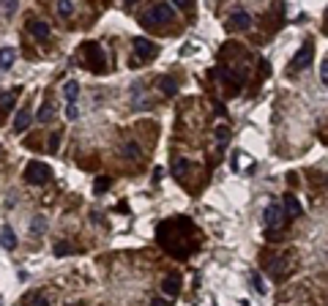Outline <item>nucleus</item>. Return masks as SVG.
Listing matches in <instances>:
<instances>
[{"instance_id": "obj_1", "label": "nucleus", "mask_w": 328, "mask_h": 306, "mask_svg": "<svg viewBox=\"0 0 328 306\" xmlns=\"http://www.w3.org/2000/svg\"><path fill=\"white\" fill-rule=\"evenodd\" d=\"M139 19H143L145 28H159V25L175 19V9H172L170 3H156V6H151V9H145Z\"/></svg>"}, {"instance_id": "obj_2", "label": "nucleus", "mask_w": 328, "mask_h": 306, "mask_svg": "<svg viewBox=\"0 0 328 306\" xmlns=\"http://www.w3.org/2000/svg\"><path fill=\"white\" fill-rule=\"evenodd\" d=\"M52 178V169L44 164V161H30L28 167H25V181L28 183H46Z\"/></svg>"}, {"instance_id": "obj_3", "label": "nucleus", "mask_w": 328, "mask_h": 306, "mask_svg": "<svg viewBox=\"0 0 328 306\" xmlns=\"http://www.w3.org/2000/svg\"><path fill=\"white\" fill-rule=\"evenodd\" d=\"M134 52L143 63H151V60L159 55V47L153 44L151 38H134Z\"/></svg>"}, {"instance_id": "obj_4", "label": "nucleus", "mask_w": 328, "mask_h": 306, "mask_svg": "<svg viewBox=\"0 0 328 306\" xmlns=\"http://www.w3.org/2000/svg\"><path fill=\"white\" fill-rule=\"evenodd\" d=\"M285 219V210H282V205H279V202H271L268 208H265V224H268V227H282V222Z\"/></svg>"}, {"instance_id": "obj_5", "label": "nucleus", "mask_w": 328, "mask_h": 306, "mask_svg": "<svg viewBox=\"0 0 328 306\" xmlns=\"http://www.w3.org/2000/svg\"><path fill=\"white\" fill-rule=\"evenodd\" d=\"M312 58H314V50H312V44H304L301 50L296 52V58H293V69H306V66L312 63Z\"/></svg>"}, {"instance_id": "obj_6", "label": "nucleus", "mask_w": 328, "mask_h": 306, "mask_svg": "<svg viewBox=\"0 0 328 306\" xmlns=\"http://www.w3.org/2000/svg\"><path fill=\"white\" fill-rule=\"evenodd\" d=\"M293 257L290 254H285V257H279L276 263H271V276L273 279H285L287 274H290V268H293Z\"/></svg>"}, {"instance_id": "obj_7", "label": "nucleus", "mask_w": 328, "mask_h": 306, "mask_svg": "<svg viewBox=\"0 0 328 306\" xmlns=\"http://www.w3.org/2000/svg\"><path fill=\"white\" fill-rule=\"evenodd\" d=\"M180 274H167L164 276V282H162V290L167 292L170 298H178V292H180Z\"/></svg>"}, {"instance_id": "obj_8", "label": "nucleus", "mask_w": 328, "mask_h": 306, "mask_svg": "<svg viewBox=\"0 0 328 306\" xmlns=\"http://www.w3.org/2000/svg\"><path fill=\"white\" fill-rule=\"evenodd\" d=\"M85 52H88V58H90V69L93 71H99L104 66V52H102V47L99 44H85Z\"/></svg>"}, {"instance_id": "obj_9", "label": "nucleus", "mask_w": 328, "mask_h": 306, "mask_svg": "<svg viewBox=\"0 0 328 306\" xmlns=\"http://www.w3.org/2000/svg\"><path fill=\"white\" fill-rule=\"evenodd\" d=\"M285 216H290V219H296V216H301L304 213V208H301V202L296 200V194H287L285 197Z\"/></svg>"}, {"instance_id": "obj_10", "label": "nucleus", "mask_w": 328, "mask_h": 306, "mask_svg": "<svg viewBox=\"0 0 328 306\" xmlns=\"http://www.w3.org/2000/svg\"><path fill=\"white\" fill-rule=\"evenodd\" d=\"M28 30H30V36L36 38V41H46V38H50V25L46 22H30Z\"/></svg>"}, {"instance_id": "obj_11", "label": "nucleus", "mask_w": 328, "mask_h": 306, "mask_svg": "<svg viewBox=\"0 0 328 306\" xmlns=\"http://www.w3.org/2000/svg\"><path fill=\"white\" fill-rule=\"evenodd\" d=\"M14 101H17V91H3L0 93V120H3L6 112H11Z\"/></svg>"}, {"instance_id": "obj_12", "label": "nucleus", "mask_w": 328, "mask_h": 306, "mask_svg": "<svg viewBox=\"0 0 328 306\" xmlns=\"http://www.w3.org/2000/svg\"><path fill=\"white\" fill-rule=\"evenodd\" d=\"M30 118H33L30 110H19V112H17V118H14V132H17V134H22L25 128L30 126Z\"/></svg>"}, {"instance_id": "obj_13", "label": "nucleus", "mask_w": 328, "mask_h": 306, "mask_svg": "<svg viewBox=\"0 0 328 306\" xmlns=\"http://www.w3.org/2000/svg\"><path fill=\"white\" fill-rule=\"evenodd\" d=\"M17 60V52L11 47H0V69H11Z\"/></svg>"}, {"instance_id": "obj_14", "label": "nucleus", "mask_w": 328, "mask_h": 306, "mask_svg": "<svg viewBox=\"0 0 328 306\" xmlns=\"http://www.w3.org/2000/svg\"><path fill=\"white\" fill-rule=\"evenodd\" d=\"M230 25L244 30V28H249V25H252V17L246 14V11H236V14H230Z\"/></svg>"}, {"instance_id": "obj_15", "label": "nucleus", "mask_w": 328, "mask_h": 306, "mask_svg": "<svg viewBox=\"0 0 328 306\" xmlns=\"http://www.w3.org/2000/svg\"><path fill=\"white\" fill-rule=\"evenodd\" d=\"M63 96H66V101H77V96H79V82L77 79H69V82L63 85Z\"/></svg>"}, {"instance_id": "obj_16", "label": "nucleus", "mask_w": 328, "mask_h": 306, "mask_svg": "<svg viewBox=\"0 0 328 306\" xmlns=\"http://www.w3.org/2000/svg\"><path fill=\"white\" fill-rule=\"evenodd\" d=\"M0 243H3V249H14L17 246V235L11 233V227L0 230Z\"/></svg>"}, {"instance_id": "obj_17", "label": "nucleus", "mask_w": 328, "mask_h": 306, "mask_svg": "<svg viewBox=\"0 0 328 306\" xmlns=\"http://www.w3.org/2000/svg\"><path fill=\"white\" fill-rule=\"evenodd\" d=\"M159 88H162L164 96H175L178 93V82L172 77H162V82H159Z\"/></svg>"}, {"instance_id": "obj_18", "label": "nucleus", "mask_w": 328, "mask_h": 306, "mask_svg": "<svg viewBox=\"0 0 328 306\" xmlns=\"http://www.w3.org/2000/svg\"><path fill=\"white\" fill-rule=\"evenodd\" d=\"M58 14H60V17H71V14H74V6H71V0H58Z\"/></svg>"}, {"instance_id": "obj_19", "label": "nucleus", "mask_w": 328, "mask_h": 306, "mask_svg": "<svg viewBox=\"0 0 328 306\" xmlns=\"http://www.w3.org/2000/svg\"><path fill=\"white\" fill-rule=\"evenodd\" d=\"M38 120H41V123H50V120H52V104H50V101H44V104H41V110H38Z\"/></svg>"}, {"instance_id": "obj_20", "label": "nucleus", "mask_w": 328, "mask_h": 306, "mask_svg": "<svg viewBox=\"0 0 328 306\" xmlns=\"http://www.w3.org/2000/svg\"><path fill=\"white\" fill-rule=\"evenodd\" d=\"M252 282H254V290H257L260 295L268 292V287H265V282H263V276H260V274H252Z\"/></svg>"}, {"instance_id": "obj_21", "label": "nucleus", "mask_w": 328, "mask_h": 306, "mask_svg": "<svg viewBox=\"0 0 328 306\" xmlns=\"http://www.w3.org/2000/svg\"><path fill=\"white\" fill-rule=\"evenodd\" d=\"M66 118H69V120H77L79 118V110H77L74 101H66Z\"/></svg>"}, {"instance_id": "obj_22", "label": "nucleus", "mask_w": 328, "mask_h": 306, "mask_svg": "<svg viewBox=\"0 0 328 306\" xmlns=\"http://www.w3.org/2000/svg\"><path fill=\"white\" fill-rule=\"evenodd\" d=\"M44 230H46V222L44 219H36V222L30 224V233L33 235H44Z\"/></svg>"}, {"instance_id": "obj_23", "label": "nucleus", "mask_w": 328, "mask_h": 306, "mask_svg": "<svg viewBox=\"0 0 328 306\" xmlns=\"http://www.w3.org/2000/svg\"><path fill=\"white\" fill-rule=\"evenodd\" d=\"M107 189H110V181H107V178H99L96 183H93V192H96V194H104Z\"/></svg>"}, {"instance_id": "obj_24", "label": "nucleus", "mask_w": 328, "mask_h": 306, "mask_svg": "<svg viewBox=\"0 0 328 306\" xmlns=\"http://www.w3.org/2000/svg\"><path fill=\"white\" fill-rule=\"evenodd\" d=\"M71 251H74V249H71L69 243H58V246H55V257H66V254H71Z\"/></svg>"}, {"instance_id": "obj_25", "label": "nucleus", "mask_w": 328, "mask_h": 306, "mask_svg": "<svg viewBox=\"0 0 328 306\" xmlns=\"http://www.w3.org/2000/svg\"><path fill=\"white\" fill-rule=\"evenodd\" d=\"M227 134H230V128L222 126V128H216V140H219V145L224 148V142H227Z\"/></svg>"}, {"instance_id": "obj_26", "label": "nucleus", "mask_w": 328, "mask_h": 306, "mask_svg": "<svg viewBox=\"0 0 328 306\" xmlns=\"http://www.w3.org/2000/svg\"><path fill=\"white\" fill-rule=\"evenodd\" d=\"M123 151H126V153H129V159H137V156H139V148L134 145V142H129V145H126V148H123Z\"/></svg>"}, {"instance_id": "obj_27", "label": "nucleus", "mask_w": 328, "mask_h": 306, "mask_svg": "<svg viewBox=\"0 0 328 306\" xmlns=\"http://www.w3.org/2000/svg\"><path fill=\"white\" fill-rule=\"evenodd\" d=\"M58 148H60V134L55 132V134H52V137H50V151H52V153H55V151H58Z\"/></svg>"}, {"instance_id": "obj_28", "label": "nucleus", "mask_w": 328, "mask_h": 306, "mask_svg": "<svg viewBox=\"0 0 328 306\" xmlns=\"http://www.w3.org/2000/svg\"><path fill=\"white\" fill-rule=\"evenodd\" d=\"M172 3H175L180 11H192V0H172Z\"/></svg>"}, {"instance_id": "obj_29", "label": "nucleus", "mask_w": 328, "mask_h": 306, "mask_svg": "<svg viewBox=\"0 0 328 306\" xmlns=\"http://www.w3.org/2000/svg\"><path fill=\"white\" fill-rule=\"evenodd\" d=\"M320 79H323V85L328 82V60H323V66H320Z\"/></svg>"}, {"instance_id": "obj_30", "label": "nucleus", "mask_w": 328, "mask_h": 306, "mask_svg": "<svg viewBox=\"0 0 328 306\" xmlns=\"http://www.w3.org/2000/svg\"><path fill=\"white\" fill-rule=\"evenodd\" d=\"M28 301H33V303H46V298H44V295H30Z\"/></svg>"}, {"instance_id": "obj_31", "label": "nucleus", "mask_w": 328, "mask_h": 306, "mask_svg": "<svg viewBox=\"0 0 328 306\" xmlns=\"http://www.w3.org/2000/svg\"><path fill=\"white\" fill-rule=\"evenodd\" d=\"M183 167H186V161H175V175H183Z\"/></svg>"}, {"instance_id": "obj_32", "label": "nucleus", "mask_w": 328, "mask_h": 306, "mask_svg": "<svg viewBox=\"0 0 328 306\" xmlns=\"http://www.w3.org/2000/svg\"><path fill=\"white\" fill-rule=\"evenodd\" d=\"M126 3H134V0H126Z\"/></svg>"}]
</instances>
